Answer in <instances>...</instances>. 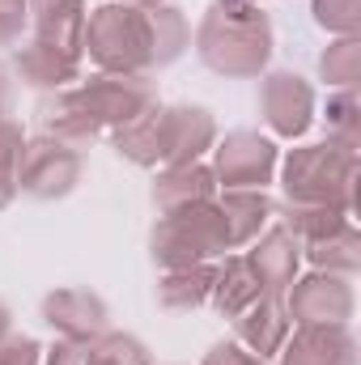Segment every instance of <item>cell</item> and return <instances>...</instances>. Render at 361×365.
Segmentation results:
<instances>
[{"instance_id":"3","label":"cell","mask_w":361,"mask_h":365,"mask_svg":"<svg viewBox=\"0 0 361 365\" xmlns=\"http://www.w3.org/2000/svg\"><path fill=\"white\" fill-rule=\"evenodd\" d=\"M285 204H319V208H340L357 212V149L336 145V140H315L298 145L276 162Z\"/></svg>"},{"instance_id":"20","label":"cell","mask_w":361,"mask_h":365,"mask_svg":"<svg viewBox=\"0 0 361 365\" xmlns=\"http://www.w3.org/2000/svg\"><path fill=\"white\" fill-rule=\"evenodd\" d=\"M255 297H264V284L251 268L247 255H225L213 272V293H208V306L221 314V319H234L243 314Z\"/></svg>"},{"instance_id":"33","label":"cell","mask_w":361,"mask_h":365,"mask_svg":"<svg viewBox=\"0 0 361 365\" xmlns=\"http://www.w3.org/2000/svg\"><path fill=\"white\" fill-rule=\"evenodd\" d=\"M0 119H13V81L0 68Z\"/></svg>"},{"instance_id":"9","label":"cell","mask_w":361,"mask_h":365,"mask_svg":"<svg viewBox=\"0 0 361 365\" xmlns=\"http://www.w3.org/2000/svg\"><path fill=\"white\" fill-rule=\"evenodd\" d=\"M285 310L293 327H327V323H349L357 310L353 276L319 272L310 268L285 289Z\"/></svg>"},{"instance_id":"30","label":"cell","mask_w":361,"mask_h":365,"mask_svg":"<svg viewBox=\"0 0 361 365\" xmlns=\"http://www.w3.org/2000/svg\"><path fill=\"white\" fill-rule=\"evenodd\" d=\"M0 365H43V344L34 336H4L0 340Z\"/></svg>"},{"instance_id":"16","label":"cell","mask_w":361,"mask_h":365,"mask_svg":"<svg viewBox=\"0 0 361 365\" xmlns=\"http://www.w3.org/2000/svg\"><path fill=\"white\" fill-rule=\"evenodd\" d=\"M251 268L260 276L264 293H285L298 276H302V242L285 230V225H268L251 247H243Z\"/></svg>"},{"instance_id":"1","label":"cell","mask_w":361,"mask_h":365,"mask_svg":"<svg viewBox=\"0 0 361 365\" xmlns=\"http://www.w3.org/2000/svg\"><path fill=\"white\" fill-rule=\"evenodd\" d=\"M191 47V26L175 4H132L102 0L86 21V56L98 73L153 77L183 60Z\"/></svg>"},{"instance_id":"25","label":"cell","mask_w":361,"mask_h":365,"mask_svg":"<svg viewBox=\"0 0 361 365\" xmlns=\"http://www.w3.org/2000/svg\"><path fill=\"white\" fill-rule=\"evenodd\" d=\"M353 217L340 212V208H319V204H285V230L298 238V242H315V238H327L336 234L340 225H349Z\"/></svg>"},{"instance_id":"7","label":"cell","mask_w":361,"mask_h":365,"mask_svg":"<svg viewBox=\"0 0 361 365\" xmlns=\"http://www.w3.org/2000/svg\"><path fill=\"white\" fill-rule=\"evenodd\" d=\"M260 119L276 140H302L319 119V93L293 68H272L260 77Z\"/></svg>"},{"instance_id":"5","label":"cell","mask_w":361,"mask_h":365,"mask_svg":"<svg viewBox=\"0 0 361 365\" xmlns=\"http://www.w3.org/2000/svg\"><path fill=\"white\" fill-rule=\"evenodd\" d=\"M86 175V153L64 145V140H51V136H26V149H21V166H17V195H30V200H64L77 191V182Z\"/></svg>"},{"instance_id":"21","label":"cell","mask_w":361,"mask_h":365,"mask_svg":"<svg viewBox=\"0 0 361 365\" xmlns=\"http://www.w3.org/2000/svg\"><path fill=\"white\" fill-rule=\"evenodd\" d=\"M213 272L217 264H191V268H166L158 280V306L171 314H191L200 306H208L213 293Z\"/></svg>"},{"instance_id":"26","label":"cell","mask_w":361,"mask_h":365,"mask_svg":"<svg viewBox=\"0 0 361 365\" xmlns=\"http://www.w3.org/2000/svg\"><path fill=\"white\" fill-rule=\"evenodd\" d=\"M323 123H327V140L361 149V98H357V90H332L327 93Z\"/></svg>"},{"instance_id":"19","label":"cell","mask_w":361,"mask_h":365,"mask_svg":"<svg viewBox=\"0 0 361 365\" xmlns=\"http://www.w3.org/2000/svg\"><path fill=\"white\" fill-rule=\"evenodd\" d=\"M13 73L21 77V86L39 93H56V90H68L73 81H81V64L34 43V38H21L13 47Z\"/></svg>"},{"instance_id":"34","label":"cell","mask_w":361,"mask_h":365,"mask_svg":"<svg viewBox=\"0 0 361 365\" xmlns=\"http://www.w3.org/2000/svg\"><path fill=\"white\" fill-rule=\"evenodd\" d=\"M9 331H13V310H9V302L0 297V340H4Z\"/></svg>"},{"instance_id":"24","label":"cell","mask_w":361,"mask_h":365,"mask_svg":"<svg viewBox=\"0 0 361 365\" xmlns=\"http://www.w3.org/2000/svg\"><path fill=\"white\" fill-rule=\"evenodd\" d=\"M86 365H153L145 340H136L132 331H102L86 340Z\"/></svg>"},{"instance_id":"23","label":"cell","mask_w":361,"mask_h":365,"mask_svg":"<svg viewBox=\"0 0 361 365\" xmlns=\"http://www.w3.org/2000/svg\"><path fill=\"white\" fill-rule=\"evenodd\" d=\"M319 81L327 90H357L361 81V38H332L319 56Z\"/></svg>"},{"instance_id":"28","label":"cell","mask_w":361,"mask_h":365,"mask_svg":"<svg viewBox=\"0 0 361 365\" xmlns=\"http://www.w3.org/2000/svg\"><path fill=\"white\" fill-rule=\"evenodd\" d=\"M310 17L332 38H357L361 34V0H310Z\"/></svg>"},{"instance_id":"35","label":"cell","mask_w":361,"mask_h":365,"mask_svg":"<svg viewBox=\"0 0 361 365\" xmlns=\"http://www.w3.org/2000/svg\"><path fill=\"white\" fill-rule=\"evenodd\" d=\"M132 4H171V0H132Z\"/></svg>"},{"instance_id":"6","label":"cell","mask_w":361,"mask_h":365,"mask_svg":"<svg viewBox=\"0 0 361 365\" xmlns=\"http://www.w3.org/2000/svg\"><path fill=\"white\" fill-rule=\"evenodd\" d=\"M73 90L86 102V110L93 115V123L102 132H119L123 123L141 119L149 106L162 102L153 77H132V73H90Z\"/></svg>"},{"instance_id":"27","label":"cell","mask_w":361,"mask_h":365,"mask_svg":"<svg viewBox=\"0 0 361 365\" xmlns=\"http://www.w3.org/2000/svg\"><path fill=\"white\" fill-rule=\"evenodd\" d=\"M26 132L17 119H0V212L17 200V166H21Z\"/></svg>"},{"instance_id":"13","label":"cell","mask_w":361,"mask_h":365,"mask_svg":"<svg viewBox=\"0 0 361 365\" xmlns=\"http://www.w3.org/2000/svg\"><path fill=\"white\" fill-rule=\"evenodd\" d=\"M357 357L353 327L327 323V327H293L276 353V365H357Z\"/></svg>"},{"instance_id":"18","label":"cell","mask_w":361,"mask_h":365,"mask_svg":"<svg viewBox=\"0 0 361 365\" xmlns=\"http://www.w3.org/2000/svg\"><path fill=\"white\" fill-rule=\"evenodd\" d=\"M217 208L225 217V230H230V251H243L251 247L272 221H276V204H272L268 191L260 187H238V191H217Z\"/></svg>"},{"instance_id":"4","label":"cell","mask_w":361,"mask_h":365,"mask_svg":"<svg viewBox=\"0 0 361 365\" xmlns=\"http://www.w3.org/2000/svg\"><path fill=\"white\" fill-rule=\"evenodd\" d=\"M221 255H230V230H225L217 200L158 217V225L149 230V259L162 272L191 268V264H217Z\"/></svg>"},{"instance_id":"22","label":"cell","mask_w":361,"mask_h":365,"mask_svg":"<svg viewBox=\"0 0 361 365\" xmlns=\"http://www.w3.org/2000/svg\"><path fill=\"white\" fill-rule=\"evenodd\" d=\"M302 259L319 272H336V276H357L361 268V234L357 225H340L336 234L327 238H315V242H302Z\"/></svg>"},{"instance_id":"8","label":"cell","mask_w":361,"mask_h":365,"mask_svg":"<svg viewBox=\"0 0 361 365\" xmlns=\"http://www.w3.org/2000/svg\"><path fill=\"white\" fill-rule=\"evenodd\" d=\"M276 162H280V149H276L272 136L238 128V132L217 136L208 166H213V179H217L221 191H238V187L268 191V182L276 179Z\"/></svg>"},{"instance_id":"10","label":"cell","mask_w":361,"mask_h":365,"mask_svg":"<svg viewBox=\"0 0 361 365\" xmlns=\"http://www.w3.org/2000/svg\"><path fill=\"white\" fill-rule=\"evenodd\" d=\"M217 145V119L208 106H158V170L204 162Z\"/></svg>"},{"instance_id":"36","label":"cell","mask_w":361,"mask_h":365,"mask_svg":"<svg viewBox=\"0 0 361 365\" xmlns=\"http://www.w3.org/2000/svg\"><path fill=\"white\" fill-rule=\"evenodd\" d=\"M255 4H264V0H255Z\"/></svg>"},{"instance_id":"15","label":"cell","mask_w":361,"mask_h":365,"mask_svg":"<svg viewBox=\"0 0 361 365\" xmlns=\"http://www.w3.org/2000/svg\"><path fill=\"white\" fill-rule=\"evenodd\" d=\"M34 123H39V136H51V140H64L73 149H86L102 136V128L93 123V115L86 110V102L77 98V90H56L43 93L39 106H34Z\"/></svg>"},{"instance_id":"2","label":"cell","mask_w":361,"mask_h":365,"mask_svg":"<svg viewBox=\"0 0 361 365\" xmlns=\"http://www.w3.org/2000/svg\"><path fill=\"white\" fill-rule=\"evenodd\" d=\"M200 64L225 81H255L272 60V21L255 0H213L191 34Z\"/></svg>"},{"instance_id":"14","label":"cell","mask_w":361,"mask_h":365,"mask_svg":"<svg viewBox=\"0 0 361 365\" xmlns=\"http://www.w3.org/2000/svg\"><path fill=\"white\" fill-rule=\"evenodd\" d=\"M230 323H234V340H238L247 353L264 357V361H276L280 344H285L289 331H293L289 310H285V293H264V297H255V302H251L243 314H234Z\"/></svg>"},{"instance_id":"17","label":"cell","mask_w":361,"mask_h":365,"mask_svg":"<svg viewBox=\"0 0 361 365\" xmlns=\"http://www.w3.org/2000/svg\"><path fill=\"white\" fill-rule=\"evenodd\" d=\"M217 179H213V166L208 162H191V166H171V170H158L153 179V208L158 217H171V212H183V208H195V204H208L217 200Z\"/></svg>"},{"instance_id":"32","label":"cell","mask_w":361,"mask_h":365,"mask_svg":"<svg viewBox=\"0 0 361 365\" xmlns=\"http://www.w3.org/2000/svg\"><path fill=\"white\" fill-rule=\"evenodd\" d=\"M43 365H86V344L56 340L51 349H43Z\"/></svg>"},{"instance_id":"11","label":"cell","mask_w":361,"mask_h":365,"mask_svg":"<svg viewBox=\"0 0 361 365\" xmlns=\"http://www.w3.org/2000/svg\"><path fill=\"white\" fill-rule=\"evenodd\" d=\"M43 323L56 331V340H77L86 344L93 336H102L111 327V310L106 302L93 293V289H81V284H64V289H51L39 306Z\"/></svg>"},{"instance_id":"29","label":"cell","mask_w":361,"mask_h":365,"mask_svg":"<svg viewBox=\"0 0 361 365\" xmlns=\"http://www.w3.org/2000/svg\"><path fill=\"white\" fill-rule=\"evenodd\" d=\"M30 26V4L26 0H0V47H17Z\"/></svg>"},{"instance_id":"12","label":"cell","mask_w":361,"mask_h":365,"mask_svg":"<svg viewBox=\"0 0 361 365\" xmlns=\"http://www.w3.org/2000/svg\"><path fill=\"white\" fill-rule=\"evenodd\" d=\"M26 4H30V38L81 64L90 0H26Z\"/></svg>"},{"instance_id":"31","label":"cell","mask_w":361,"mask_h":365,"mask_svg":"<svg viewBox=\"0 0 361 365\" xmlns=\"http://www.w3.org/2000/svg\"><path fill=\"white\" fill-rule=\"evenodd\" d=\"M200 365H272V361L255 357V353H247L238 340H217V344L204 353V361Z\"/></svg>"}]
</instances>
